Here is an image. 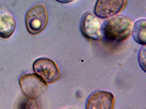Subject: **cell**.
Listing matches in <instances>:
<instances>
[{"instance_id": "1", "label": "cell", "mask_w": 146, "mask_h": 109, "mask_svg": "<svg viewBox=\"0 0 146 109\" xmlns=\"http://www.w3.org/2000/svg\"><path fill=\"white\" fill-rule=\"evenodd\" d=\"M134 21L124 14L109 17L103 24V35L108 41L119 43L127 39L132 32Z\"/></svg>"}, {"instance_id": "10", "label": "cell", "mask_w": 146, "mask_h": 109, "mask_svg": "<svg viewBox=\"0 0 146 109\" xmlns=\"http://www.w3.org/2000/svg\"><path fill=\"white\" fill-rule=\"evenodd\" d=\"M138 60L141 69L145 72L146 66V45H143L140 49L138 54Z\"/></svg>"}, {"instance_id": "8", "label": "cell", "mask_w": 146, "mask_h": 109, "mask_svg": "<svg viewBox=\"0 0 146 109\" xmlns=\"http://www.w3.org/2000/svg\"><path fill=\"white\" fill-rule=\"evenodd\" d=\"M16 28V20L13 15L6 9L0 7V37L10 38Z\"/></svg>"}, {"instance_id": "4", "label": "cell", "mask_w": 146, "mask_h": 109, "mask_svg": "<svg viewBox=\"0 0 146 109\" xmlns=\"http://www.w3.org/2000/svg\"><path fill=\"white\" fill-rule=\"evenodd\" d=\"M33 68L36 74L47 84L55 82L60 77V72L57 64L50 59L40 58L34 61Z\"/></svg>"}, {"instance_id": "2", "label": "cell", "mask_w": 146, "mask_h": 109, "mask_svg": "<svg viewBox=\"0 0 146 109\" xmlns=\"http://www.w3.org/2000/svg\"><path fill=\"white\" fill-rule=\"evenodd\" d=\"M48 20L46 8L43 4H36L31 8L25 15V25L28 32L37 35L46 27Z\"/></svg>"}, {"instance_id": "6", "label": "cell", "mask_w": 146, "mask_h": 109, "mask_svg": "<svg viewBox=\"0 0 146 109\" xmlns=\"http://www.w3.org/2000/svg\"><path fill=\"white\" fill-rule=\"evenodd\" d=\"M126 0H97L95 5L96 16L106 18L119 12L125 6Z\"/></svg>"}, {"instance_id": "7", "label": "cell", "mask_w": 146, "mask_h": 109, "mask_svg": "<svg viewBox=\"0 0 146 109\" xmlns=\"http://www.w3.org/2000/svg\"><path fill=\"white\" fill-rule=\"evenodd\" d=\"M114 105L113 95L111 92L97 91L88 98L86 104L87 109H112Z\"/></svg>"}, {"instance_id": "3", "label": "cell", "mask_w": 146, "mask_h": 109, "mask_svg": "<svg viewBox=\"0 0 146 109\" xmlns=\"http://www.w3.org/2000/svg\"><path fill=\"white\" fill-rule=\"evenodd\" d=\"M19 83L23 94L28 98H33L41 96L48 88L47 84L35 73L21 76Z\"/></svg>"}, {"instance_id": "9", "label": "cell", "mask_w": 146, "mask_h": 109, "mask_svg": "<svg viewBox=\"0 0 146 109\" xmlns=\"http://www.w3.org/2000/svg\"><path fill=\"white\" fill-rule=\"evenodd\" d=\"M132 36L135 41L141 45H146V21L141 19L134 24L132 31Z\"/></svg>"}, {"instance_id": "5", "label": "cell", "mask_w": 146, "mask_h": 109, "mask_svg": "<svg viewBox=\"0 0 146 109\" xmlns=\"http://www.w3.org/2000/svg\"><path fill=\"white\" fill-rule=\"evenodd\" d=\"M80 29L84 36L94 41L102 40L104 37L103 24L96 16L87 12L83 15Z\"/></svg>"}, {"instance_id": "11", "label": "cell", "mask_w": 146, "mask_h": 109, "mask_svg": "<svg viewBox=\"0 0 146 109\" xmlns=\"http://www.w3.org/2000/svg\"><path fill=\"white\" fill-rule=\"evenodd\" d=\"M35 99L27 97L21 106H23V108H39V104Z\"/></svg>"}, {"instance_id": "12", "label": "cell", "mask_w": 146, "mask_h": 109, "mask_svg": "<svg viewBox=\"0 0 146 109\" xmlns=\"http://www.w3.org/2000/svg\"><path fill=\"white\" fill-rule=\"evenodd\" d=\"M58 2L62 3H68L74 1V0H56Z\"/></svg>"}]
</instances>
